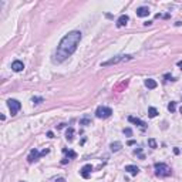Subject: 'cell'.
I'll list each match as a JSON object with an SVG mask.
<instances>
[{
    "mask_svg": "<svg viewBox=\"0 0 182 182\" xmlns=\"http://www.w3.org/2000/svg\"><path fill=\"white\" fill-rule=\"evenodd\" d=\"M81 39H83V34L78 30H73V32L67 33L64 37L60 40V43H58L56 51H54L53 63L60 64V63L65 61L68 57H71L74 54V51L77 50Z\"/></svg>",
    "mask_w": 182,
    "mask_h": 182,
    "instance_id": "cell-1",
    "label": "cell"
},
{
    "mask_svg": "<svg viewBox=\"0 0 182 182\" xmlns=\"http://www.w3.org/2000/svg\"><path fill=\"white\" fill-rule=\"evenodd\" d=\"M154 168H155V175L157 176H160V178H167V176H171V168L167 165V164H164V162H157L155 165H154Z\"/></svg>",
    "mask_w": 182,
    "mask_h": 182,
    "instance_id": "cell-2",
    "label": "cell"
},
{
    "mask_svg": "<svg viewBox=\"0 0 182 182\" xmlns=\"http://www.w3.org/2000/svg\"><path fill=\"white\" fill-rule=\"evenodd\" d=\"M128 60H132V56H129V54H118V56H114L112 58H110L107 61L101 63V67H108V65L118 64L121 61H128Z\"/></svg>",
    "mask_w": 182,
    "mask_h": 182,
    "instance_id": "cell-3",
    "label": "cell"
},
{
    "mask_svg": "<svg viewBox=\"0 0 182 182\" xmlns=\"http://www.w3.org/2000/svg\"><path fill=\"white\" fill-rule=\"evenodd\" d=\"M48 152H50V150H48V148L43 150L41 152H39V151L36 150V148H33V150L30 151V154H29V157H27V161H29V164H33V162H36V161L39 160L40 157H43V155L48 154Z\"/></svg>",
    "mask_w": 182,
    "mask_h": 182,
    "instance_id": "cell-4",
    "label": "cell"
},
{
    "mask_svg": "<svg viewBox=\"0 0 182 182\" xmlns=\"http://www.w3.org/2000/svg\"><path fill=\"white\" fill-rule=\"evenodd\" d=\"M112 114V110L110 107H104V105H100V107L96 110V115L97 118H108L111 117Z\"/></svg>",
    "mask_w": 182,
    "mask_h": 182,
    "instance_id": "cell-5",
    "label": "cell"
},
{
    "mask_svg": "<svg viewBox=\"0 0 182 182\" xmlns=\"http://www.w3.org/2000/svg\"><path fill=\"white\" fill-rule=\"evenodd\" d=\"M7 105H9V110H10V114H11V115H16V114L19 112V110L22 108L20 101H17V100H13V98L7 101Z\"/></svg>",
    "mask_w": 182,
    "mask_h": 182,
    "instance_id": "cell-6",
    "label": "cell"
},
{
    "mask_svg": "<svg viewBox=\"0 0 182 182\" xmlns=\"http://www.w3.org/2000/svg\"><path fill=\"white\" fill-rule=\"evenodd\" d=\"M91 171H93V167L90 165V164H87V165H84L81 169H80V174H81V176L83 178H90V175H91Z\"/></svg>",
    "mask_w": 182,
    "mask_h": 182,
    "instance_id": "cell-7",
    "label": "cell"
},
{
    "mask_svg": "<svg viewBox=\"0 0 182 182\" xmlns=\"http://www.w3.org/2000/svg\"><path fill=\"white\" fill-rule=\"evenodd\" d=\"M23 68H24V64H23L20 60H16V61H13V63H11V70H13V71H16V73H20V71H23Z\"/></svg>",
    "mask_w": 182,
    "mask_h": 182,
    "instance_id": "cell-8",
    "label": "cell"
},
{
    "mask_svg": "<svg viewBox=\"0 0 182 182\" xmlns=\"http://www.w3.org/2000/svg\"><path fill=\"white\" fill-rule=\"evenodd\" d=\"M128 121L129 122H132V124H135V125H139L141 128H147V124L142 121V119H139V118H137V117H128Z\"/></svg>",
    "mask_w": 182,
    "mask_h": 182,
    "instance_id": "cell-9",
    "label": "cell"
},
{
    "mask_svg": "<svg viewBox=\"0 0 182 182\" xmlns=\"http://www.w3.org/2000/svg\"><path fill=\"white\" fill-rule=\"evenodd\" d=\"M150 14V9L147 7V6H141L137 9V16L138 17H147Z\"/></svg>",
    "mask_w": 182,
    "mask_h": 182,
    "instance_id": "cell-10",
    "label": "cell"
},
{
    "mask_svg": "<svg viewBox=\"0 0 182 182\" xmlns=\"http://www.w3.org/2000/svg\"><path fill=\"white\" fill-rule=\"evenodd\" d=\"M128 20H129V17L127 16V14L119 16V17H118V20H117V27H124V26L128 23Z\"/></svg>",
    "mask_w": 182,
    "mask_h": 182,
    "instance_id": "cell-11",
    "label": "cell"
},
{
    "mask_svg": "<svg viewBox=\"0 0 182 182\" xmlns=\"http://www.w3.org/2000/svg\"><path fill=\"white\" fill-rule=\"evenodd\" d=\"M63 152H64V154H67V157H65L64 160L61 161V164H67V162L70 161V158H75V157H77V154H75L74 151H67L64 148V150H63Z\"/></svg>",
    "mask_w": 182,
    "mask_h": 182,
    "instance_id": "cell-12",
    "label": "cell"
},
{
    "mask_svg": "<svg viewBox=\"0 0 182 182\" xmlns=\"http://www.w3.org/2000/svg\"><path fill=\"white\" fill-rule=\"evenodd\" d=\"M125 171L129 172L131 175H138L139 168L138 167H135V165H127V167H125Z\"/></svg>",
    "mask_w": 182,
    "mask_h": 182,
    "instance_id": "cell-13",
    "label": "cell"
},
{
    "mask_svg": "<svg viewBox=\"0 0 182 182\" xmlns=\"http://www.w3.org/2000/svg\"><path fill=\"white\" fill-rule=\"evenodd\" d=\"M157 81L155 80H152V78H147L145 80V87H148L150 90H154V88H157Z\"/></svg>",
    "mask_w": 182,
    "mask_h": 182,
    "instance_id": "cell-14",
    "label": "cell"
},
{
    "mask_svg": "<svg viewBox=\"0 0 182 182\" xmlns=\"http://www.w3.org/2000/svg\"><path fill=\"white\" fill-rule=\"evenodd\" d=\"M110 148H111V151H112V152H118V151L122 148V144H121L119 141H115V142H112V144L110 145Z\"/></svg>",
    "mask_w": 182,
    "mask_h": 182,
    "instance_id": "cell-15",
    "label": "cell"
},
{
    "mask_svg": "<svg viewBox=\"0 0 182 182\" xmlns=\"http://www.w3.org/2000/svg\"><path fill=\"white\" fill-rule=\"evenodd\" d=\"M148 115H150L151 118H155V117H157V115H158V111H157V108H154V107L148 108Z\"/></svg>",
    "mask_w": 182,
    "mask_h": 182,
    "instance_id": "cell-16",
    "label": "cell"
},
{
    "mask_svg": "<svg viewBox=\"0 0 182 182\" xmlns=\"http://www.w3.org/2000/svg\"><path fill=\"white\" fill-rule=\"evenodd\" d=\"M73 134H74V128H70L67 129V132H65V138L68 139V141H73Z\"/></svg>",
    "mask_w": 182,
    "mask_h": 182,
    "instance_id": "cell-17",
    "label": "cell"
},
{
    "mask_svg": "<svg viewBox=\"0 0 182 182\" xmlns=\"http://www.w3.org/2000/svg\"><path fill=\"white\" fill-rule=\"evenodd\" d=\"M168 110H169L171 112H174V111L176 110V103H175V101H171V103L168 104Z\"/></svg>",
    "mask_w": 182,
    "mask_h": 182,
    "instance_id": "cell-18",
    "label": "cell"
},
{
    "mask_svg": "<svg viewBox=\"0 0 182 182\" xmlns=\"http://www.w3.org/2000/svg\"><path fill=\"white\" fill-rule=\"evenodd\" d=\"M32 101L34 103V104H40V103H43V101H44V98H43V97H33Z\"/></svg>",
    "mask_w": 182,
    "mask_h": 182,
    "instance_id": "cell-19",
    "label": "cell"
},
{
    "mask_svg": "<svg viewBox=\"0 0 182 182\" xmlns=\"http://www.w3.org/2000/svg\"><path fill=\"white\" fill-rule=\"evenodd\" d=\"M148 145H150L151 148H154V150H155V148H157V141H155L154 138H150V139H148Z\"/></svg>",
    "mask_w": 182,
    "mask_h": 182,
    "instance_id": "cell-20",
    "label": "cell"
},
{
    "mask_svg": "<svg viewBox=\"0 0 182 182\" xmlns=\"http://www.w3.org/2000/svg\"><path fill=\"white\" fill-rule=\"evenodd\" d=\"M80 124H81V125H90V124H91V119H90V118H83V119L80 121Z\"/></svg>",
    "mask_w": 182,
    "mask_h": 182,
    "instance_id": "cell-21",
    "label": "cell"
},
{
    "mask_svg": "<svg viewBox=\"0 0 182 182\" xmlns=\"http://www.w3.org/2000/svg\"><path fill=\"white\" fill-rule=\"evenodd\" d=\"M124 134H125V135H128V137H131V135H132V129H131V128H125V129H124Z\"/></svg>",
    "mask_w": 182,
    "mask_h": 182,
    "instance_id": "cell-22",
    "label": "cell"
},
{
    "mask_svg": "<svg viewBox=\"0 0 182 182\" xmlns=\"http://www.w3.org/2000/svg\"><path fill=\"white\" fill-rule=\"evenodd\" d=\"M164 78H165L167 81H169V80H171V81H174V77H172V75H169V74H165V75H164Z\"/></svg>",
    "mask_w": 182,
    "mask_h": 182,
    "instance_id": "cell-23",
    "label": "cell"
},
{
    "mask_svg": "<svg viewBox=\"0 0 182 182\" xmlns=\"http://www.w3.org/2000/svg\"><path fill=\"white\" fill-rule=\"evenodd\" d=\"M54 182H65V179L63 178V176H60V178H57V179H56Z\"/></svg>",
    "mask_w": 182,
    "mask_h": 182,
    "instance_id": "cell-24",
    "label": "cell"
},
{
    "mask_svg": "<svg viewBox=\"0 0 182 182\" xmlns=\"http://www.w3.org/2000/svg\"><path fill=\"white\" fill-rule=\"evenodd\" d=\"M47 137H48V138H54V134L51 131H48V132H47Z\"/></svg>",
    "mask_w": 182,
    "mask_h": 182,
    "instance_id": "cell-25",
    "label": "cell"
},
{
    "mask_svg": "<svg viewBox=\"0 0 182 182\" xmlns=\"http://www.w3.org/2000/svg\"><path fill=\"white\" fill-rule=\"evenodd\" d=\"M134 144H135V141H134V139H129V141H128V145H134Z\"/></svg>",
    "mask_w": 182,
    "mask_h": 182,
    "instance_id": "cell-26",
    "label": "cell"
},
{
    "mask_svg": "<svg viewBox=\"0 0 182 182\" xmlns=\"http://www.w3.org/2000/svg\"><path fill=\"white\" fill-rule=\"evenodd\" d=\"M174 152H175V154L178 155V154H179V150H178V148H174Z\"/></svg>",
    "mask_w": 182,
    "mask_h": 182,
    "instance_id": "cell-27",
    "label": "cell"
},
{
    "mask_svg": "<svg viewBox=\"0 0 182 182\" xmlns=\"http://www.w3.org/2000/svg\"><path fill=\"white\" fill-rule=\"evenodd\" d=\"M178 67H181V68H182V60H181V61H178Z\"/></svg>",
    "mask_w": 182,
    "mask_h": 182,
    "instance_id": "cell-28",
    "label": "cell"
},
{
    "mask_svg": "<svg viewBox=\"0 0 182 182\" xmlns=\"http://www.w3.org/2000/svg\"><path fill=\"white\" fill-rule=\"evenodd\" d=\"M179 111H181V114H182V107H181V110H179Z\"/></svg>",
    "mask_w": 182,
    "mask_h": 182,
    "instance_id": "cell-29",
    "label": "cell"
},
{
    "mask_svg": "<svg viewBox=\"0 0 182 182\" xmlns=\"http://www.w3.org/2000/svg\"><path fill=\"white\" fill-rule=\"evenodd\" d=\"M23 182H24V181H23Z\"/></svg>",
    "mask_w": 182,
    "mask_h": 182,
    "instance_id": "cell-30",
    "label": "cell"
}]
</instances>
